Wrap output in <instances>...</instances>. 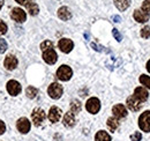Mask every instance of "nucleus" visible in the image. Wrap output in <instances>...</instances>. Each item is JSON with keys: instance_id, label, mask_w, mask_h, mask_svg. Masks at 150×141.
Instances as JSON below:
<instances>
[{"instance_id": "nucleus-1", "label": "nucleus", "mask_w": 150, "mask_h": 141, "mask_svg": "<svg viewBox=\"0 0 150 141\" xmlns=\"http://www.w3.org/2000/svg\"><path fill=\"white\" fill-rule=\"evenodd\" d=\"M72 75H73V72L71 70V67L67 66V65L60 66V67L58 68V70H57V76H58V79L61 80V81H68V80L72 78Z\"/></svg>"}, {"instance_id": "nucleus-2", "label": "nucleus", "mask_w": 150, "mask_h": 141, "mask_svg": "<svg viewBox=\"0 0 150 141\" xmlns=\"http://www.w3.org/2000/svg\"><path fill=\"white\" fill-rule=\"evenodd\" d=\"M139 126L142 131L150 132V110L143 112L139 118Z\"/></svg>"}, {"instance_id": "nucleus-3", "label": "nucleus", "mask_w": 150, "mask_h": 141, "mask_svg": "<svg viewBox=\"0 0 150 141\" xmlns=\"http://www.w3.org/2000/svg\"><path fill=\"white\" fill-rule=\"evenodd\" d=\"M31 118H33V123L35 124L36 126H40L42 124L44 123L45 120V112L43 109L40 108H36L33 113H31Z\"/></svg>"}, {"instance_id": "nucleus-4", "label": "nucleus", "mask_w": 150, "mask_h": 141, "mask_svg": "<svg viewBox=\"0 0 150 141\" xmlns=\"http://www.w3.org/2000/svg\"><path fill=\"white\" fill-rule=\"evenodd\" d=\"M62 91H64V90H62V87H61L59 83H57V82L51 83V85L49 86V89H47V93H49L50 97H52V98H54V100H58V98L61 97Z\"/></svg>"}, {"instance_id": "nucleus-5", "label": "nucleus", "mask_w": 150, "mask_h": 141, "mask_svg": "<svg viewBox=\"0 0 150 141\" xmlns=\"http://www.w3.org/2000/svg\"><path fill=\"white\" fill-rule=\"evenodd\" d=\"M86 108H87V110H88L90 113L95 115V113H97V112L99 111V109H100V102H99L98 98L91 97V98H89V100L87 101Z\"/></svg>"}, {"instance_id": "nucleus-6", "label": "nucleus", "mask_w": 150, "mask_h": 141, "mask_svg": "<svg viewBox=\"0 0 150 141\" xmlns=\"http://www.w3.org/2000/svg\"><path fill=\"white\" fill-rule=\"evenodd\" d=\"M43 59L45 60V63H47L50 65L56 64L57 59H58V56H57V52L54 51V49L51 48L49 50L43 51Z\"/></svg>"}, {"instance_id": "nucleus-7", "label": "nucleus", "mask_w": 150, "mask_h": 141, "mask_svg": "<svg viewBox=\"0 0 150 141\" xmlns=\"http://www.w3.org/2000/svg\"><path fill=\"white\" fill-rule=\"evenodd\" d=\"M142 103L143 102H141L139 98H136L134 95H132L129 96L128 98H127V108L132 110V111H139L141 108H142Z\"/></svg>"}, {"instance_id": "nucleus-8", "label": "nucleus", "mask_w": 150, "mask_h": 141, "mask_svg": "<svg viewBox=\"0 0 150 141\" xmlns=\"http://www.w3.org/2000/svg\"><path fill=\"white\" fill-rule=\"evenodd\" d=\"M11 16L14 21L19 22V23H22L25 21L27 19V15H25V12L22 9V8H13L12 9V13H11Z\"/></svg>"}, {"instance_id": "nucleus-9", "label": "nucleus", "mask_w": 150, "mask_h": 141, "mask_svg": "<svg viewBox=\"0 0 150 141\" xmlns=\"http://www.w3.org/2000/svg\"><path fill=\"white\" fill-rule=\"evenodd\" d=\"M58 45H59V49L65 53L71 52L72 49L74 48V43H73L71 39H68V38H62V39H60L59 43H58Z\"/></svg>"}, {"instance_id": "nucleus-10", "label": "nucleus", "mask_w": 150, "mask_h": 141, "mask_svg": "<svg viewBox=\"0 0 150 141\" xmlns=\"http://www.w3.org/2000/svg\"><path fill=\"white\" fill-rule=\"evenodd\" d=\"M7 91L12 95V96H16L21 93V85L15 80H11L7 83Z\"/></svg>"}, {"instance_id": "nucleus-11", "label": "nucleus", "mask_w": 150, "mask_h": 141, "mask_svg": "<svg viewBox=\"0 0 150 141\" xmlns=\"http://www.w3.org/2000/svg\"><path fill=\"white\" fill-rule=\"evenodd\" d=\"M30 126H31L30 122L27 118H24V117L20 118L19 120H18V123H16L18 130H19L21 133H23V134H25V133H28L30 131Z\"/></svg>"}, {"instance_id": "nucleus-12", "label": "nucleus", "mask_w": 150, "mask_h": 141, "mask_svg": "<svg viewBox=\"0 0 150 141\" xmlns=\"http://www.w3.org/2000/svg\"><path fill=\"white\" fill-rule=\"evenodd\" d=\"M112 112L113 116L117 119H121V118H125L127 116V110H126L125 105H122V104H117V105L113 106Z\"/></svg>"}, {"instance_id": "nucleus-13", "label": "nucleus", "mask_w": 150, "mask_h": 141, "mask_svg": "<svg viewBox=\"0 0 150 141\" xmlns=\"http://www.w3.org/2000/svg\"><path fill=\"white\" fill-rule=\"evenodd\" d=\"M61 118V110L57 106H52L49 111V119L51 123H57Z\"/></svg>"}, {"instance_id": "nucleus-14", "label": "nucleus", "mask_w": 150, "mask_h": 141, "mask_svg": "<svg viewBox=\"0 0 150 141\" xmlns=\"http://www.w3.org/2000/svg\"><path fill=\"white\" fill-rule=\"evenodd\" d=\"M133 16L140 23H144V22H147L149 20V14L146 13L144 11H142V9H135Z\"/></svg>"}, {"instance_id": "nucleus-15", "label": "nucleus", "mask_w": 150, "mask_h": 141, "mask_svg": "<svg viewBox=\"0 0 150 141\" xmlns=\"http://www.w3.org/2000/svg\"><path fill=\"white\" fill-rule=\"evenodd\" d=\"M4 65H5V67H6L7 70H15L16 66H18V59H16L14 56L9 54V56L6 57V59H5V61H4Z\"/></svg>"}, {"instance_id": "nucleus-16", "label": "nucleus", "mask_w": 150, "mask_h": 141, "mask_svg": "<svg viewBox=\"0 0 150 141\" xmlns=\"http://www.w3.org/2000/svg\"><path fill=\"white\" fill-rule=\"evenodd\" d=\"M134 96H135L136 98H139L141 102H146V101L148 100L149 94H148V91L146 90V88H143V87H137V88L134 90Z\"/></svg>"}, {"instance_id": "nucleus-17", "label": "nucleus", "mask_w": 150, "mask_h": 141, "mask_svg": "<svg viewBox=\"0 0 150 141\" xmlns=\"http://www.w3.org/2000/svg\"><path fill=\"white\" fill-rule=\"evenodd\" d=\"M64 125L66 127H73L75 125V113H73L72 111L67 112L64 117Z\"/></svg>"}, {"instance_id": "nucleus-18", "label": "nucleus", "mask_w": 150, "mask_h": 141, "mask_svg": "<svg viewBox=\"0 0 150 141\" xmlns=\"http://www.w3.org/2000/svg\"><path fill=\"white\" fill-rule=\"evenodd\" d=\"M58 16H59V19H61L62 21H67V20H69V19L72 18V13H71V11L67 7H61L58 11Z\"/></svg>"}, {"instance_id": "nucleus-19", "label": "nucleus", "mask_w": 150, "mask_h": 141, "mask_svg": "<svg viewBox=\"0 0 150 141\" xmlns=\"http://www.w3.org/2000/svg\"><path fill=\"white\" fill-rule=\"evenodd\" d=\"M114 5L119 11H125L129 7L131 0H114Z\"/></svg>"}, {"instance_id": "nucleus-20", "label": "nucleus", "mask_w": 150, "mask_h": 141, "mask_svg": "<svg viewBox=\"0 0 150 141\" xmlns=\"http://www.w3.org/2000/svg\"><path fill=\"white\" fill-rule=\"evenodd\" d=\"M25 7H27L28 12H29L31 15H37L38 12H39V8H38L37 4H36L35 1H30V2H28V4L25 5Z\"/></svg>"}, {"instance_id": "nucleus-21", "label": "nucleus", "mask_w": 150, "mask_h": 141, "mask_svg": "<svg viewBox=\"0 0 150 141\" xmlns=\"http://www.w3.org/2000/svg\"><path fill=\"white\" fill-rule=\"evenodd\" d=\"M108 127H109V130L111 131V132H114L118 127H119V120L115 118V117H111V118H109L108 119Z\"/></svg>"}, {"instance_id": "nucleus-22", "label": "nucleus", "mask_w": 150, "mask_h": 141, "mask_svg": "<svg viewBox=\"0 0 150 141\" xmlns=\"http://www.w3.org/2000/svg\"><path fill=\"white\" fill-rule=\"evenodd\" d=\"M95 140L96 141H111V137H110L109 133H106L105 131H99V132H97V134L95 135Z\"/></svg>"}, {"instance_id": "nucleus-23", "label": "nucleus", "mask_w": 150, "mask_h": 141, "mask_svg": "<svg viewBox=\"0 0 150 141\" xmlns=\"http://www.w3.org/2000/svg\"><path fill=\"white\" fill-rule=\"evenodd\" d=\"M71 111L73 113H79L81 111V103L77 100L72 101V103H71Z\"/></svg>"}, {"instance_id": "nucleus-24", "label": "nucleus", "mask_w": 150, "mask_h": 141, "mask_svg": "<svg viewBox=\"0 0 150 141\" xmlns=\"http://www.w3.org/2000/svg\"><path fill=\"white\" fill-rule=\"evenodd\" d=\"M38 90L35 87H28L27 90H25V94H27V96L29 97V98H35L36 97V95H37Z\"/></svg>"}, {"instance_id": "nucleus-25", "label": "nucleus", "mask_w": 150, "mask_h": 141, "mask_svg": "<svg viewBox=\"0 0 150 141\" xmlns=\"http://www.w3.org/2000/svg\"><path fill=\"white\" fill-rule=\"evenodd\" d=\"M140 82L143 85V86H146L147 88L150 89V76H148V75H141L140 76Z\"/></svg>"}, {"instance_id": "nucleus-26", "label": "nucleus", "mask_w": 150, "mask_h": 141, "mask_svg": "<svg viewBox=\"0 0 150 141\" xmlns=\"http://www.w3.org/2000/svg\"><path fill=\"white\" fill-rule=\"evenodd\" d=\"M51 48H53V43H52L51 41H44V42L40 44V49H42V51L49 50V49H51Z\"/></svg>"}, {"instance_id": "nucleus-27", "label": "nucleus", "mask_w": 150, "mask_h": 141, "mask_svg": "<svg viewBox=\"0 0 150 141\" xmlns=\"http://www.w3.org/2000/svg\"><path fill=\"white\" fill-rule=\"evenodd\" d=\"M141 36L143 37V38H150V27L148 26H146V27H143L142 29H141Z\"/></svg>"}, {"instance_id": "nucleus-28", "label": "nucleus", "mask_w": 150, "mask_h": 141, "mask_svg": "<svg viewBox=\"0 0 150 141\" xmlns=\"http://www.w3.org/2000/svg\"><path fill=\"white\" fill-rule=\"evenodd\" d=\"M142 11H144L146 13L150 14V0H144L143 4H142Z\"/></svg>"}, {"instance_id": "nucleus-29", "label": "nucleus", "mask_w": 150, "mask_h": 141, "mask_svg": "<svg viewBox=\"0 0 150 141\" xmlns=\"http://www.w3.org/2000/svg\"><path fill=\"white\" fill-rule=\"evenodd\" d=\"M7 50V43L5 39L0 38V53H4Z\"/></svg>"}, {"instance_id": "nucleus-30", "label": "nucleus", "mask_w": 150, "mask_h": 141, "mask_svg": "<svg viewBox=\"0 0 150 141\" xmlns=\"http://www.w3.org/2000/svg\"><path fill=\"white\" fill-rule=\"evenodd\" d=\"M7 33V26L4 21L0 20V35H5Z\"/></svg>"}, {"instance_id": "nucleus-31", "label": "nucleus", "mask_w": 150, "mask_h": 141, "mask_svg": "<svg viewBox=\"0 0 150 141\" xmlns=\"http://www.w3.org/2000/svg\"><path fill=\"white\" fill-rule=\"evenodd\" d=\"M141 139H142V134L140 132H136V133H134V134L131 135L132 141H141Z\"/></svg>"}, {"instance_id": "nucleus-32", "label": "nucleus", "mask_w": 150, "mask_h": 141, "mask_svg": "<svg viewBox=\"0 0 150 141\" xmlns=\"http://www.w3.org/2000/svg\"><path fill=\"white\" fill-rule=\"evenodd\" d=\"M112 34H113V36H114V38H115L118 42H120V41L122 39V36H121V34H120V33H119L117 29H113Z\"/></svg>"}, {"instance_id": "nucleus-33", "label": "nucleus", "mask_w": 150, "mask_h": 141, "mask_svg": "<svg viewBox=\"0 0 150 141\" xmlns=\"http://www.w3.org/2000/svg\"><path fill=\"white\" fill-rule=\"evenodd\" d=\"M91 46L94 48L96 51H100V52H110V51H108V50H104L103 46H99V45H97V44H95V43H91Z\"/></svg>"}, {"instance_id": "nucleus-34", "label": "nucleus", "mask_w": 150, "mask_h": 141, "mask_svg": "<svg viewBox=\"0 0 150 141\" xmlns=\"http://www.w3.org/2000/svg\"><path fill=\"white\" fill-rule=\"evenodd\" d=\"M5 130H6V126H5V123L0 120V135L5 133Z\"/></svg>"}, {"instance_id": "nucleus-35", "label": "nucleus", "mask_w": 150, "mask_h": 141, "mask_svg": "<svg viewBox=\"0 0 150 141\" xmlns=\"http://www.w3.org/2000/svg\"><path fill=\"white\" fill-rule=\"evenodd\" d=\"M18 4H20V5H23V6H25L28 2H30V1H34V0H15Z\"/></svg>"}, {"instance_id": "nucleus-36", "label": "nucleus", "mask_w": 150, "mask_h": 141, "mask_svg": "<svg viewBox=\"0 0 150 141\" xmlns=\"http://www.w3.org/2000/svg\"><path fill=\"white\" fill-rule=\"evenodd\" d=\"M113 20H114V22H120V21H121V18L115 15V16H113Z\"/></svg>"}, {"instance_id": "nucleus-37", "label": "nucleus", "mask_w": 150, "mask_h": 141, "mask_svg": "<svg viewBox=\"0 0 150 141\" xmlns=\"http://www.w3.org/2000/svg\"><path fill=\"white\" fill-rule=\"evenodd\" d=\"M147 70H148V72L150 73V60L147 63Z\"/></svg>"}, {"instance_id": "nucleus-38", "label": "nucleus", "mask_w": 150, "mask_h": 141, "mask_svg": "<svg viewBox=\"0 0 150 141\" xmlns=\"http://www.w3.org/2000/svg\"><path fill=\"white\" fill-rule=\"evenodd\" d=\"M2 6H4V0H0V9H1Z\"/></svg>"}]
</instances>
